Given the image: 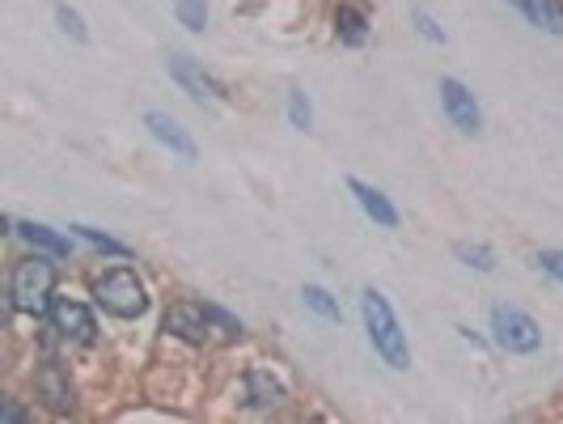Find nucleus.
Wrapping results in <instances>:
<instances>
[{"mask_svg": "<svg viewBox=\"0 0 563 424\" xmlns=\"http://www.w3.org/2000/svg\"><path fill=\"white\" fill-rule=\"evenodd\" d=\"M34 391H38V399H43L56 416H68V412H72V382H68V374H64L56 360H47V365L38 369Z\"/></svg>", "mask_w": 563, "mask_h": 424, "instance_id": "obj_10", "label": "nucleus"}, {"mask_svg": "<svg viewBox=\"0 0 563 424\" xmlns=\"http://www.w3.org/2000/svg\"><path fill=\"white\" fill-rule=\"evenodd\" d=\"M18 233L31 242V251H43V255H56V260H64L72 247H68V238L64 233H56L51 226H38V221H22L18 226Z\"/></svg>", "mask_w": 563, "mask_h": 424, "instance_id": "obj_13", "label": "nucleus"}, {"mask_svg": "<svg viewBox=\"0 0 563 424\" xmlns=\"http://www.w3.org/2000/svg\"><path fill=\"white\" fill-rule=\"evenodd\" d=\"M288 119H292V128L310 131V124H313V111H310V99H306V94H301V90H292V94H288Z\"/></svg>", "mask_w": 563, "mask_h": 424, "instance_id": "obj_21", "label": "nucleus"}, {"mask_svg": "<svg viewBox=\"0 0 563 424\" xmlns=\"http://www.w3.org/2000/svg\"><path fill=\"white\" fill-rule=\"evenodd\" d=\"M72 233L77 238H85L90 247H97V251H106V255H131V247L127 242H119V238H111V233H102V229H94V226H72Z\"/></svg>", "mask_w": 563, "mask_h": 424, "instance_id": "obj_17", "label": "nucleus"}, {"mask_svg": "<svg viewBox=\"0 0 563 424\" xmlns=\"http://www.w3.org/2000/svg\"><path fill=\"white\" fill-rule=\"evenodd\" d=\"M56 22H60V31L72 38V43H90V26H85V18L77 13V9H68V4H56Z\"/></svg>", "mask_w": 563, "mask_h": 424, "instance_id": "obj_19", "label": "nucleus"}, {"mask_svg": "<svg viewBox=\"0 0 563 424\" xmlns=\"http://www.w3.org/2000/svg\"><path fill=\"white\" fill-rule=\"evenodd\" d=\"M0 421H26V412H22L18 403H4V408H0Z\"/></svg>", "mask_w": 563, "mask_h": 424, "instance_id": "obj_24", "label": "nucleus"}, {"mask_svg": "<svg viewBox=\"0 0 563 424\" xmlns=\"http://www.w3.org/2000/svg\"><path fill=\"white\" fill-rule=\"evenodd\" d=\"M335 34H340V43H347V47H360L365 34H369V13L360 4H340L335 9Z\"/></svg>", "mask_w": 563, "mask_h": 424, "instance_id": "obj_12", "label": "nucleus"}, {"mask_svg": "<svg viewBox=\"0 0 563 424\" xmlns=\"http://www.w3.org/2000/svg\"><path fill=\"white\" fill-rule=\"evenodd\" d=\"M538 263H542L547 276H555L563 285V251H538Z\"/></svg>", "mask_w": 563, "mask_h": 424, "instance_id": "obj_23", "label": "nucleus"}, {"mask_svg": "<svg viewBox=\"0 0 563 424\" xmlns=\"http://www.w3.org/2000/svg\"><path fill=\"white\" fill-rule=\"evenodd\" d=\"M145 128H149V136H153L157 145H165L174 158H183V162H195V140H191V131L174 119V115H165V111H149L145 115Z\"/></svg>", "mask_w": 563, "mask_h": 424, "instance_id": "obj_8", "label": "nucleus"}, {"mask_svg": "<svg viewBox=\"0 0 563 424\" xmlns=\"http://www.w3.org/2000/svg\"><path fill=\"white\" fill-rule=\"evenodd\" d=\"M347 192H352L356 204L365 208V217H374V226L399 229V208L386 199V192H377L374 183H365V179H347Z\"/></svg>", "mask_w": 563, "mask_h": 424, "instance_id": "obj_11", "label": "nucleus"}, {"mask_svg": "<svg viewBox=\"0 0 563 424\" xmlns=\"http://www.w3.org/2000/svg\"><path fill=\"white\" fill-rule=\"evenodd\" d=\"M301 297H306V306H310L318 319H326V323H344V310H340V301L326 294L322 285H306V289H301Z\"/></svg>", "mask_w": 563, "mask_h": 424, "instance_id": "obj_16", "label": "nucleus"}, {"mask_svg": "<svg viewBox=\"0 0 563 424\" xmlns=\"http://www.w3.org/2000/svg\"><path fill=\"white\" fill-rule=\"evenodd\" d=\"M360 314H365V331H369V344L374 353L390 369H407L411 365V348H407V331L399 323V314L390 310V301L381 289H365L360 297Z\"/></svg>", "mask_w": 563, "mask_h": 424, "instance_id": "obj_1", "label": "nucleus"}, {"mask_svg": "<svg viewBox=\"0 0 563 424\" xmlns=\"http://www.w3.org/2000/svg\"><path fill=\"white\" fill-rule=\"evenodd\" d=\"M174 18L187 26V31H204L208 26V0H174Z\"/></svg>", "mask_w": 563, "mask_h": 424, "instance_id": "obj_18", "label": "nucleus"}, {"mask_svg": "<svg viewBox=\"0 0 563 424\" xmlns=\"http://www.w3.org/2000/svg\"><path fill=\"white\" fill-rule=\"evenodd\" d=\"M47 314H51V331H60L64 340H72V344H81V348H90V344L97 340L94 314H90L81 301H72V297H56Z\"/></svg>", "mask_w": 563, "mask_h": 424, "instance_id": "obj_5", "label": "nucleus"}, {"mask_svg": "<svg viewBox=\"0 0 563 424\" xmlns=\"http://www.w3.org/2000/svg\"><path fill=\"white\" fill-rule=\"evenodd\" d=\"M56 255H43L34 251L26 260L13 267L9 276V306L22 310V314H47L51 301H56Z\"/></svg>", "mask_w": 563, "mask_h": 424, "instance_id": "obj_2", "label": "nucleus"}, {"mask_svg": "<svg viewBox=\"0 0 563 424\" xmlns=\"http://www.w3.org/2000/svg\"><path fill=\"white\" fill-rule=\"evenodd\" d=\"M165 68H170V77H174V81H179V85L187 90L191 99H217V102H229V90L220 85V81L212 77V72H204V68L195 65L191 56H179V51H174V56L165 60Z\"/></svg>", "mask_w": 563, "mask_h": 424, "instance_id": "obj_7", "label": "nucleus"}, {"mask_svg": "<svg viewBox=\"0 0 563 424\" xmlns=\"http://www.w3.org/2000/svg\"><path fill=\"white\" fill-rule=\"evenodd\" d=\"M526 18H530L538 31H551V34H563V4L560 0H513Z\"/></svg>", "mask_w": 563, "mask_h": 424, "instance_id": "obj_14", "label": "nucleus"}, {"mask_svg": "<svg viewBox=\"0 0 563 424\" xmlns=\"http://www.w3.org/2000/svg\"><path fill=\"white\" fill-rule=\"evenodd\" d=\"M411 22H415V31L424 34L428 43H445V31H440V26L428 18V13H424V9H415V13H411Z\"/></svg>", "mask_w": 563, "mask_h": 424, "instance_id": "obj_22", "label": "nucleus"}, {"mask_svg": "<svg viewBox=\"0 0 563 424\" xmlns=\"http://www.w3.org/2000/svg\"><path fill=\"white\" fill-rule=\"evenodd\" d=\"M453 255L467 263V267H479V272H492V267H496L492 247H470V242H458V247H453Z\"/></svg>", "mask_w": 563, "mask_h": 424, "instance_id": "obj_20", "label": "nucleus"}, {"mask_svg": "<svg viewBox=\"0 0 563 424\" xmlns=\"http://www.w3.org/2000/svg\"><path fill=\"white\" fill-rule=\"evenodd\" d=\"M94 297L97 306L115 319H140L149 310V294H145V285L131 267H106L94 280Z\"/></svg>", "mask_w": 563, "mask_h": 424, "instance_id": "obj_3", "label": "nucleus"}, {"mask_svg": "<svg viewBox=\"0 0 563 424\" xmlns=\"http://www.w3.org/2000/svg\"><path fill=\"white\" fill-rule=\"evenodd\" d=\"M246 394H251L254 408H276L284 399V387L267 369H251V374H246Z\"/></svg>", "mask_w": 563, "mask_h": 424, "instance_id": "obj_15", "label": "nucleus"}, {"mask_svg": "<svg viewBox=\"0 0 563 424\" xmlns=\"http://www.w3.org/2000/svg\"><path fill=\"white\" fill-rule=\"evenodd\" d=\"M208 301H179L165 310V331H174L187 344H204L208 340Z\"/></svg>", "mask_w": 563, "mask_h": 424, "instance_id": "obj_9", "label": "nucleus"}, {"mask_svg": "<svg viewBox=\"0 0 563 424\" xmlns=\"http://www.w3.org/2000/svg\"><path fill=\"white\" fill-rule=\"evenodd\" d=\"M492 340L504 353H538L542 348V326L533 323L521 306H496L492 310Z\"/></svg>", "mask_w": 563, "mask_h": 424, "instance_id": "obj_4", "label": "nucleus"}, {"mask_svg": "<svg viewBox=\"0 0 563 424\" xmlns=\"http://www.w3.org/2000/svg\"><path fill=\"white\" fill-rule=\"evenodd\" d=\"M440 106H445L449 124H453L458 131L474 136V131L483 128V111H479L474 94H470L458 77H440Z\"/></svg>", "mask_w": 563, "mask_h": 424, "instance_id": "obj_6", "label": "nucleus"}]
</instances>
